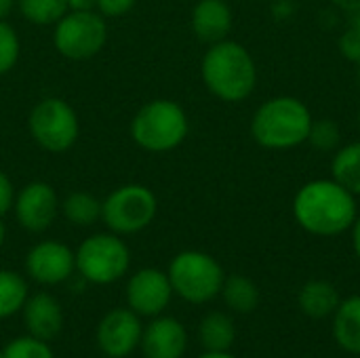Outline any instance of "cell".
Returning a JSON list of instances; mask_svg holds the SVG:
<instances>
[{"label":"cell","instance_id":"1","mask_svg":"<svg viewBox=\"0 0 360 358\" xmlns=\"http://www.w3.org/2000/svg\"><path fill=\"white\" fill-rule=\"evenodd\" d=\"M293 215L314 236H340L354 226L359 211L354 194L331 177L304 184L295 194Z\"/></svg>","mask_w":360,"mask_h":358},{"label":"cell","instance_id":"2","mask_svg":"<svg viewBox=\"0 0 360 358\" xmlns=\"http://www.w3.org/2000/svg\"><path fill=\"white\" fill-rule=\"evenodd\" d=\"M202 82L226 103L245 101L257 84V68L251 53L236 40L209 44L200 63Z\"/></svg>","mask_w":360,"mask_h":358},{"label":"cell","instance_id":"3","mask_svg":"<svg viewBox=\"0 0 360 358\" xmlns=\"http://www.w3.org/2000/svg\"><path fill=\"white\" fill-rule=\"evenodd\" d=\"M310 108L291 95L264 101L251 118V137L268 150H289L308 141L312 129Z\"/></svg>","mask_w":360,"mask_h":358},{"label":"cell","instance_id":"4","mask_svg":"<svg viewBox=\"0 0 360 358\" xmlns=\"http://www.w3.org/2000/svg\"><path fill=\"white\" fill-rule=\"evenodd\" d=\"M131 139L146 152L165 154L179 148L190 131L186 110L173 99L143 103L131 120Z\"/></svg>","mask_w":360,"mask_h":358},{"label":"cell","instance_id":"5","mask_svg":"<svg viewBox=\"0 0 360 358\" xmlns=\"http://www.w3.org/2000/svg\"><path fill=\"white\" fill-rule=\"evenodd\" d=\"M167 276L171 281L173 293L194 306L215 300L226 281V272L219 262L213 255L196 249L177 253L169 264Z\"/></svg>","mask_w":360,"mask_h":358},{"label":"cell","instance_id":"6","mask_svg":"<svg viewBox=\"0 0 360 358\" xmlns=\"http://www.w3.org/2000/svg\"><path fill=\"white\" fill-rule=\"evenodd\" d=\"M76 255V272L91 285H114L131 268V251L122 236L114 232H97L86 236Z\"/></svg>","mask_w":360,"mask_h":358},{"label":"cell","instance_id":"7","mask_svg":"<svg viewBox=\"0 0 360 358\" xmlns=\"http://www.w3.org/2000/svg\"><path fill=\"white\" fill-rule=\"evenodd\" d=\"M30 137L49 154H63L78 141L80 120L76 110L61 97H42L27 114Z\"/></svg>","mask_w":360,"mask_h":358},{"label":"cell","instance_id":"8","mask_svg":"<svg viewBox=\"0 0 360 358\" xmlns=\"http://www.w3.org/2000/svg\"><path fill=\"white\" fill-rule=\"evenodd\" d=\"M158 213L156 194L143 184H124L114 188L101 207V222L118 236H131L146 230Z\"/></svg>","mask_w":360,"mask_h":358},{"label":"cell","instance_id":"9","mask_svg":"<svg viewBox=\"0 0 360 358\" xmlns=\"http://www.w3.org/2000/svg\"><path fill=\"white\" fill-rule=\"evenodd\" d=\"M108 42L105 17L97 11H68L53 25L57 53L72 61H86L101 53Z\"/></svg>","mask_w":360,"mask_h":358},{"label":"cell","instance_id":"10","mask_svg":"<svg viewBox=\"0 0 360 358\" xmlns=\"http://www.w3.org/2000/svg\"><path fill=\"white\" fill-rule=\"evenodd\" d=\"M17 224L30 234H42L59 215V196L46 181H30L17 194L13 203Z\"/></svg>","mask_w":360,"mask_h":358},{"label":"cell","instance_id":"11","mask_svg":"<svg viewBox=\"0 0 360 358\" xmlns=\"http://www.w3.org/2000/svg\"><path fill=\"white\" fill-rule=\"evenodd\" d=\"M173 287L167 276V272L158 268H141L127 281L124 298L127 308H131L141 319H154L160 317L171 300H173Z\"/></svg>","mask_w":360,"mask_h":358},{"label":"cell","instance_id":"12","mask_svg":"<svg viewBox=\"0 0 360 358\" xmlns=\"http://www.w3.org/2000/svg\"><path fill=\"white\" fill-rule=\"evenodd\" d=\"M141 333V317H137L131 308H112L97 323L95 342L108 358H127L139 348Z\"/></svg>","mask_w":360,"mask_h":358},{"label":"cell","instance_id":"13","mask_svg":"<svg viewBox=\"0 0 360 358\" xmlns=\"http://www.w3.org/2000/svg\"><path fill=\"white\" fill-rule=\"evenodd\" d=\"M23 266L30 281L57 287L76 272V255L61 241H40L25 253Z\"/></svg>","mask_w":360,"mask_h":358},{"label":"cell","instance_id":"14","mask_svg":"<svg viewBox=\"0 0 360 358\" xmlns=\"http://www.w3.org/2000/svg\"><path fill=\"white\" fill-rule=\"evenodd\" d=\"M139 350L146 358H184L188 350V331L173 317H154L143 327Z\"/></svg>","mask_w":360,"mask_h":358},{"label":"cell","instance_id":"15","mask_svg":"<svg viewBox=\"0 0 360 358\" xmlns=\"http://www.w3.org/2000/svg\"><path fill=\"white\" fill-rule=\"evenodd\" d=\"M21 317H23L25 331L44 342L55 340L63 329V308L46 291L27 295L21 308Z\"/></svg>","mask_w":360,"mask_h":358},{"label":"cell","instance_id":"16","mask_svg":"<svg viewBox=\"0 0 360 358\" xmlns=\"http://www.w3.org/2000/svg\"><path fill=\"white\" fill-rule=\"evenodd\" d=\"M232 21V8L226 0H198L192 8V32L205 44L226 40Z\"/></svg>","mask_w":360,"mask_h":358},{"label":"cell","instance_id":"17","mask_svg":"<svg viewBox=\"0 0 360 358\" xmlns=\"http://www.w3.org/2000/svg\"><path fill=\"white\" fill-rule=\"evenodd\" d=\"M340 293L338 289L327 281H308L297 295L300 310L314 321H323L327 317H333L340 306Z\"/></svg>","mask_w":360,"mask_h":358},{"label":"cell","instance_id":"18","mask_svg":"<svg viewBox=\"0 0 360 358\" xmlns=\"http://www.w3.org/2000/svg\"><path fill=\"white\" fill-rule=\"evenodd\" d=\"M333 335L342 350L360 354V295L340 302L333 314Z\"/></svg>","mask_w":360,"mask_h":358},{"label":"cell","instance_id":"19","mask_svg":"<svg viewBox=\"0 0 360 358\" xmlns=\"http://www.w3.org/2000/svg\"><path fill=\"white\" fill-rule=\"evenodd\" d=\"M234 340V321L224 312H209L198 325V342L205 352H230Z\"/></svg>","mask_w":360,"mask_h":358},{"label":"cell","instance_id":"20","mask_svg":"<svg viewBox=\"0 0 360 358\" xmlns=\"http://www.w3.org/2000/svg\"><path fill=\"white\" fill-rule=\"evenodd\" d=\"M101 207L103 200L84 190L70 192L63 200H59V213L76 228H91L101 222Z\"/></svg>","mask_w":360,"mask_h":358},{"label":"cell","instance_id":"21","mask_svg":"<svg viewBox=\"0 0 360 358\" xmlns=\"http://www.w3.org/2000/svg\"><path fill=\"white\" fill-rule=\"evenodd\" d=\"M219 295L224 298L226 306L238 314H251L259 306V300H262L259 287L249 276H243V274L226 276Z\"/></svg>","mask_w":360,"mask_h":358},{"label":"cell","instance_id":"22","mask_svg":"<svg viewBox=\"0 0 360 358\" xmlns=\"http://www.w3.org/2000/svg\"><path fill=\"white\" fill-rule=\"evenodd\" d=\"M27 295V281L19 272L0 270V321H8L19 314Z\"/></svg>","mask_w":360,"mask_h":358},{"label":"cell","instance_id":"23","mask_svg":"<svg viewBox=\"0 0 360 358\" xmlns=\"http://www.w3.org/2000/svg\"><path fill=\"white\" fill-rule=\"evenodd\" d=\"M331 173L338 184L360 196V141L340 148L331 162Z\"/></svg>","mask_w":360,"mask_h":358},{"label":"cell","instance_id":"24","mask_svg":"<svg viewBox=\"0 0 360 358\" xmlns=\"http://www.w3.org/2000/svg\"><path fill=\"white\" fill-rule=\"evenodd\" d=\"M21 17L34 25H55L70 8L68 0H17Z\"/></svg>","mask_w":360,"mask_h":358},{"label":"cell","instance_id":"25","mask_svg":"<svg viewBox=\"0 0 360 358\" xmlns=\"http://www.w3.org/2000/svg\"><path fill=\"white\" fill-rule=\"evenodd\" d=\"M2 358H55L49 342L34 335H19L2 348Z\"/></svg>","mask_w":360,"mask_h":358},{"label":"cell","instance_id":"26","mask_svg":"<svg viewBox=\"0 0 360 358\" xmlns=\"http://www.w3.org/2000/svg\"><path fill=\"white\" fill-rule=\"evenodd\" d=\"M21 55V40L17 30L6 21L0 19V76H6L19 61Z\"/></svg>","mask_w":360,"mask_h":358},{"label":"cell","instance_id":"27","mask_svg":"<svg viewBox=\"0 0 360 358\" xmlns=\"http://www.w3.org/2000/svg\"><path fill=\"white\" fill-rule=\"evenodd\" d=\"M342 133L335 120L331 118H321L312 122L308 141L312 143V148H316L319 152H333L340 146Z\"/></svg>","mask_w":360,"mask_h":358},{"label":"cell","instance_id":"28","mask_svg":"<svg viewBox=\"0 0 360 358\" xmlns=\"http://www.w3.org/2000/svg\"><path fill=\"white\" fill-rule=\"evenodd\" d=\"M340 53L346 57V59H350V61H354V63H359L360 61V34L356 30H352V27H348L342 36H340Z\"/></svg>","mask_w":360,"mask_h":358},{"label":"cell","instance_id":"29","mask_svg":"<svg viewBox=\"0 0 360 358\" xmlns=\"http://www.w3.org/2000/svg\"><path fill=\"white\" fill-rule=\"evenodd\" d=\"M137 0H97V13L103 17H122L127 15Z\"/></svg>","mask_w":360,"mask_h":358},{"label":"cell","instance_id":"30","mask_svg":"<svg viewBox=\"0 0 360 358\" xmlns=\"http://www.w3.org/2000/svg\"><path fill=\"white\" fill-rule=\"evenodd\" d=\"M15 194H17V190H15L11 177L0 169V217H4L6 213L13 211Z\"/></svg>","mask_w":360,"mask_h":358},{"label":"cell","instance_id":"31","mask_svg":"<svg viewBox=\"0 0 360 358\" xmlns=\"http://www.w3.org/2000/svg\"><path fill=\"white\" fill-rule=\"evenodd\" d=\"M293 4H291V0H276L274 2V6H272V11H274V15L278 17V19H287L291 13H293Z\"/></svg>","mask_w":360,"mask_h":358},{"label":"cell","instance_id":"32","mask_svg":"<svg viewBox=\"0 0 360 358\" xmlns=\"http://www.w3.org/2000/svg\"><path fill=\"white\" fill-rule=\"evenodd\" d=\"M70 11H95L97 0H68Z\"/></svg>","mask_w":360,"mask_h":358},{"label":"cell","instance_id":"33","mask_svg":"<svg viewBox=\"0 0 360 358\" xmlns=\"http://www.w3.org/2000/svg\"><path fill=\"white\" fill-rule=\"evenodd\" d=\"M338 8L346 11V13H354L360 11V0H331Z\"/></svg>","mask_w":360,"mask_h":358},{"label":"cell","instance_id":"34","mask_svg":"<svg viewBox=\"0 0 360 358\" xmlns=\"http://www.w3.org/2000/svg\"><path fill=\"white\" fill-rule=\"evenodd\" d=\"M352 247H354V253L360 260V217H356L354 226H352Z\"/></svg>","mask_w":360,"mask_h":358},{"label":"cell","instance_id":"35","mask_svg":"<svg viewBox=\"0 0 360 358\" xmlns=\"http://www.w3.org/2000/svg\"><path fill=\"white\" fill-rule=\"evenodd\" d=\"M17 6V0H0V19H6Z\"/></svg>","mask_w":360,"mask_h":358},{"label":"cell","instance_id":"36","mask_svg":"<svg viewBox=\"0 0 360 358\" xmlns=\"http://www.w3.org/2000/svg\"><path fill=\"white\" fill-rule=\"evenodd\" d=\"M350 27H352V30H356V32L360 34V11L350 13Z\"/></svg>","mask_w":360,"mask_h":358},{"label":"cell","instance_id":"37","mask_svg":"<svg viewBox=\"0 0 360 358\" xmlns=\"http://www.w3.org/2000/svg\"><path fill=\"white\" fill-rule=\"evenodd\" d=\"M198 358H236L230 352H202Z\"/></svg>","mask_w":360,"mask_h":358},{"label":"cell","instance_id":"38","mask_svg":"<svg viewBox=\"0 0 360 358\" xmlns=\"http://www.w3.org/2000/svg\"><path fill=\"white\" fill-rule=\"evenodd\" d=\"M4 241H6V226H4V222L0 217V249L4 247Z\"/></svg>","mask_w":360,"mask_h":358},{"label":"cell","instance_id":"39","mask_svg":"<svg viewBox=\"0 0 360 358\" xmlns=\"http://www.w3.org/2000/svg\"><path fill=\"white\" fill-rule=\"evenodd\" d=\"M356 65H359V70H356V76H359V87H360V61L356 63Z\"/></svg>","mask_w":360,"mask_h":358},{"label":"cell","instance_id":"40","mask_svg":"<svg viewBox=\"0 0 360 358\" xmlns=\"http://www.w3.org/2000/svg\"><path fill=\"white\" fill-rule=\"evenodd\" d=\"M359 129H360V110H359Z\"/></svg>","mask_w":360,"mask_h":358},{"label":"cell","instance_id":"41","mask_svg":"<svg viewBox=\"0 0 360 358\" xmlns=\"http://www.w3.org/2000/svg\"><path fill=\"white\" fill-rule=\"evenodd\" d=\"M0 358H2V350H0Z\"/></svg>","mask_w":360,"mask_h":358}]
</instances>
